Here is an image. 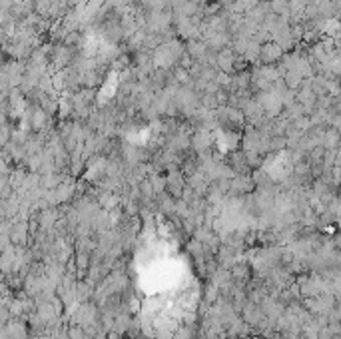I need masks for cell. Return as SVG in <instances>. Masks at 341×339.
I'll return each mask as SVG.
<instances>
[{
    "label": "cell",
    "instance_id": "1",
    "mask_svg": "<svg viewBox=\"0 0 341 339\" xmlns=\"http://www.w3.org/2000/svg\"><path fill=\"white\" fill-rule=\"evenodd\" d=\"M281 54H283V48L277 46L275 42H265L264 46H260V58L265 64H273L275 60H279Z\"/></svg>",
    "mask_w": 341,
    "mask_h": 339
},
{
    "label": "cell",
    "instance_id": "2",
    "mask_svg": "<svg viewBox=\"0 0 341 339\" xmlns=\"http://www.w3.org/2000/svg\"><path fill=\"white\" fill-rule=\"evenodd\" d=\"M24 237H26V226H16L12 229V241L14 244H22Z\"/></svg>",
    "mask_w": 341,
    "mask_h": 339
}]
</instances>
